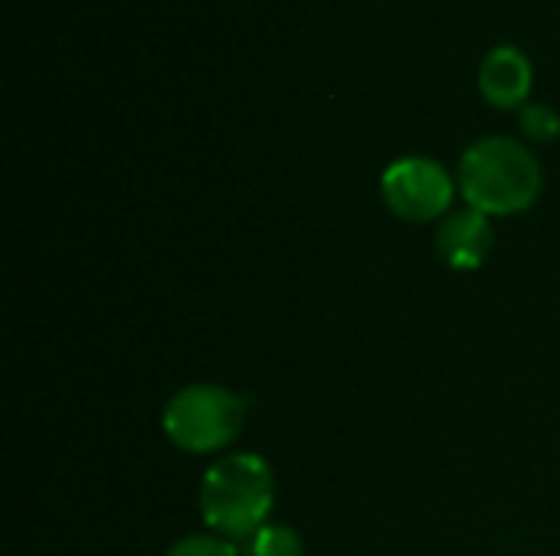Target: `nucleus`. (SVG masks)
<instances>
[{
  "label": "nucleus",
  "instance_id": "nucleus-7",
  "mask_svg": "<svg viewBox=\"0 0 560 556\" xmlns=\"http://www.w3.org/2000/svg\"><path fill=\"white\" fill-rule=\"evenodd\" d=\"M249 556H305V547L289 524H266L249 537Z\"/></svg>",
  "mask_w": 560,
  "mask_h": 556
},
{
  "label": "nucleus",
  "instance_id": "nucleus-3",
  "mask_svg": "<svg viewBox=\"0 0 560 556\" xmlns=\"http://www.w3.org/2000/svg\"><path fill=\"white\" fill-rule=\"evenodd\" d=\"M246 423V403L220 383H190L177 390L161 416L164 436L190 456H217L236 442Z\"/></svg>",
  "mask_w": 560,
  "mask_h": 556
},
{
  "label": "nucleus",
  "instance_id": "nucleus-4",
  "mask_svg": "<svg viewBox=\"0 0 560 556\" xmlns=\"http://www.w3.org/2000/svg\"><path fill=\"white\" fill-rule=\"evenodd\" d=\"M384 203L407 223H433L446 216L456 197V180L433 157H400L381 177Z\"/></svg>",
  "mask_w": 560,
  "mask_h": 556
},
{
  "label": "nucleus",
  "instance_id": "nucleus-2",
  "mask_svg": "<svg viewBox=\"0 0 560 556\" xmlns=\"http://www.w3.org/2000/svg\"><path fill=\"white\" fill-rule=\"evenodd\" d=\"M276 501V475L262 456L236 452L223 456L203 472L200 482V518L203 524L230 541L253 537L269 524Z\"/></svg>",
  "mask_w": 560,
  "mask_h": 556
},
{
  "label": "nucleus",
  "instance_id": "nucleus-9",
  "mask_svg": "<svg viewBox=\"0 0 560 556\" xmlns=\"http://www.w3.org/2000/svg\"><path fill=\"white\" fill-rule=\"evenodd\" d=\"M167 556H240L236 554V544L230 537H220V534H194V537H184L177 541Z\"/></svg>",
  "mask_w": 560,
  "mask_h": 556
},
{
  "label": "nucleus",
  "instance_id": "nucleus-5",
  "mask_svg": "<svg viewBox=\"0 0 560 556\" xmlns=\"http://www.w3.org/2000/svg\"><path fill=\"white\" fill-rule=\"evenodd\" d=\"M492 246H495L492 216L472 206L450 213L436 229V252L456 272H472L486 265V259L492 256Z\"/></svg>",
  "mask_w": 560,
  "mask_h": 556
},
{
  "label": "nucleus",
  "instance_id": "nucleus-6",
  "mask_svg": "<svg viewBox=\"0 0 560 556\" xmlns=\"http://www.w3.org/2000/svg\"><path fill=\"white\" fill-rule=\"evenodd\" d=\"M535 69L518 46H495L479 66V88L495 108H525L532 95Z\"/></svg>",
  "mask_w": 560,
  "mask_h": 556
},
{
  "label": "nucleus",
  "instance_id": "nucleus-8",
  "mask_svg": "<svg viewBox=\"0 0 560 556\" xmlns=\"http://www.w3.org/2000/svg\"><path fill=\"white\" fill-rule=\"evenodd\" d=\"M518 125L532 141H555L560 134V115L551 105H541V102H528L518 111Z\"/></svg>",
  "mask_w": 560,
  "mask_h": 556
},
{
  "label": "nucleus",
  "instance_id": "nucleus-1",
  "mask_svg": "<svg viewBox=\"0 0 560 556\" xmlns=\"http://www.w3.org/2000/svg\"><path fill=\"white\" fill-rule=\"evenodd\" d=\"M545 174L532 147L515 138H482L459 157L456 187L463 200L486 216L525 213L541 193Z\"/></svg>",
  "mask_w": 560,
  "mask_h": 556
}]
</instances>
